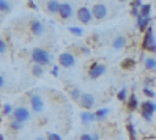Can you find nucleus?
Listing matches in <instances>:
<instances>
[{"label":"nucleus","mask_w":156,"mask_h":140,"mask_svg":"<svg viewBox=\"0 0 156 140\" xmlns=\"http://www.w3.org/2000/svg\"><path fill=\"white\" fill-rule=\"evenodd\" d=\"M32 58L35 61V65H49L51 63V55L48 54V51H44L41 47H36L32 51Z\"/></svg>","instance_id":"f257e3e1"},{"label":"nucleus","mask_w":156,"mask_h":140,"mask_svg":"<svg viewBox=\"0 0 156 140\" xmlns=\"http://www.w3.org/2000/svg\"><path fill=\"white\" fill-rule=\"evenodd\" d=\"M142 46H144L145 51H148V52H156V40H154V35H153V29H151V27L145 32Z\"/></svg>","instance_id":"f03ea898"},{"label":"nucleus","mask_w":156,"mask_h":140,"mask_svg":"<svg viewBox=\"0 0 156 140\" xmlns=\"http://www.w3.org/2000/svg\"><path fill=\"white\" fill-rule=\"evenodd\" d=\"M154 112H156V104H154L153 101H145V102H142V117H144V120L151 121Z\"/></svg>","instance_id":"7ed1b4c3"},{"label":"nucleus","mask_w":156,"mask_h":140,"mask_svg":"<svg viewBox=\"0 0 156 140\" xmlns=\"http://www.w3.org/2000/svg\"><path fill=\"white\" fill-rule=\"evenodd\" d=\"M13 118L24 124L27 120H30V112H29V109H25V107H16L14 112H13Z\"/></svg>","instance_id":"20e7f679"},{"label":"nucleus","mask_w":156,"mask_h":140,"mask_svg":"<svg viewBox=\"0 0 156 140\" xmlns=\"http://www.w3.org/2000/svg\"><path fill=\"white\" fill-rule=\"evenodd\" d=\"M74 63H76V58H74V55H73L71 52L60 54V57H58V65H60V66L71 68V66H74Z\"/></svg>","instance_id":"39448f33"},{"label":"nucleus","mask_w":156,"mask_h":140,"mask_svg":"<svg viewBox=\"0 0 156 140\" xmlns=\"http://www.w3.org/2000/svg\"><path fill=\"white\" fill-rule=\"evenodd\" d=\"M104 72H106V65H103V63H93L90 66V69H88V76L91 79H98V77L103 76Z\"/></svg>","instance_id":"423d86ee"},{"label":"nucleus","mask_w":156,"mask_h":140,"mask_svg":"<svg viewBox=\"0 0 156 140\" xmlns=\"http://www.w3.org/2000/svg\"><path fill=\"white\" fill-rule=\"evenodd\" d=\"M91 14L96 19H104L107 16V6L104 3H95L93 8H91Z\"/></svg>","instance_id":"0eeeda50"},{"label":"nucleus","mask_w":156,"mask_h":140,"mask_svg":"<svg viewBox=\"0 0 156 140\" xmlns=\"http://www.w3.org/2000/svg\"><path fill=\"white\" fill-rule=\"evenodd\" d=\"M91 17H93V14H91V10H88L87 6L79 8V11H77V19H79L82 24H88V22L91 21Z\"/></svg>","instance_id":"6e6552de"},{"label":"nucleus","mask_w":156,"mask_h":140,"mask_svg":"<svg viewBox=\"0 0 156 140\" xmlns=\"http://www.w3.org/2000/svg\"><path fill=\"white\" fill-rule=\"evenodd\" d=\"M30 102H32V109L35 110V114H41V112L44 110V101L41 99V96L33 95L30 98Z\"/></svg>","instance_id":"1a4fd4ad"},{"label":"nucleus","mask_w":156,"mask_h":140,"mask_svg":"<svg viewBox=\"0 0 156 140\" xmlns=\"http://www.w3.org/2000/svg\"><path fill=\"white\" fill-rule=\"evenodd\" d=\"M80 106L84 107L85 110H90L91 107L95 106V96L90 95V93H84L80 98Z\"/></svg>","instance_id":"9d476101"},{"label":"nucleus","mask_w":156,"mask_h":140,"mask_svg":"<svg viewBox=\"0 0 156 140\" xmlns=\"http://www.w3.org/2000/svg\"><path fill=\"white\" fill-rule=\"evenodd\" d=\"M58 13L63 19H69L73 16V5L71 3H60V8H58Z\"/></svg>","instance_id":"9b49d317"},{"label":"nucleus","mask_w":156,"mask_h":140,"mask_svg":"<svg viewBox=\"0 0 156 140\" xmlns=\"http://www.w3.org/2000/svg\"><path fill=\"white\" fill-rule=\"evenodd\" d=\"M80 121L84 124H91L93 121H96V117H95V114L93 112H90V110H84L80 114Z\"/></svg>","instance_id":"f8f14e48"},{"label":"nucleus","mask_w":156,"mask_h":140,"mask_svg":"<svg viewBox=\"0 0 156 140\" xmlns=\"http://www.w3.org/2000/svg\"><path fill=\"white\" fill-rule=\"evenodd\" d=\"M32 33L35 36H41L44 33V25L40 21H32Z\"/></svg>","instance_id":"ddd939ff"},{"label":"nucleus","mask_w":156,"mask_h":140,"mask_svg":"<svg viewBox=\"0 0 156 140\" xmlns=\"http://www.w3.org/2000/svg\"><path fill=\"white\" fill-rule=\"evenodd\" d=\"M150 21H151V17H147V19L137 17V29H139L140 32H147L150 29Z\"/></svg>","instance_id":"4468645a"},{"label":"nucleus","mask_w":156,"mask_h":140,"mask_svg":"<svg viewBox=\"0 0 156 140\" xmlns=\"http://www.w3.org/2000/svg\"><path fill=\"white\" fill-rule=\"evenodd\" d=\"M126 44V38L125 36H115L114 38V41H112V47L115 49V51H120V49H123V46Z\"/></svg>","instance_id":"2eb2a0df"},{"label":"nucleus","mask_w":156,"mask_h":140,"mask_svg":"<svg viewBox=\"0 0 156 140\" xmlns=\"http://www.w3.org/2000/svg\"><path fill=\"white\" fill-rule=\"evenodd\" d=\"M126 106H128V110H129V112H134L137 107H139V101H137L136 95H131L129 98H128V101H126Z\"/></svg>","instance_id":"dca6fc26"},{"label":"nucleus","mask_w":156,"mask_h":140,"mask_svg":"<svg viewBox=\"0 0 156 140\" xmlns=\"http://www.w3.org/2000/svg\"><path fill=\"white\" fill-rule=\"evenodd\" d=\"M46 8H48V11H49L51 14H54V13H58L60 3L57 2V0H49L48 5H46Z\"/></svg>","instance_id":"f3484780"},{"label":"nucleus","mask_w":156,"mask_h":140,"mask_svg":"<svg viewBox=\"0 0 156 140\" xmlns=\"http://www.w3.org/2000/svg\"><path fill=\"white\" fill-rule=\"evenodd\" d=\"M109 112H111V110H109L107 107H103V109H98L96 112H95V117H96V120L99 121V120H104L107 115H109Z\"/></svg>","instance_id":"a211bd4d"},{"label":"nucleus","mask_w":156,"mask_h":140,"mask_svg":"<svg viewBox=\"0 0 156 140\" xmlns=\"http://www.w3.org/2000/svg\"><path fill=\"white\" fill-rule=\"evenodd\" d=\"M140 17H144V19H147V17H150V11H151V5L148 3V5H147V3H144L142 5V8H140Z\"/></svg>","instance_id":"6ab92c4d"},{"label":"nucleus","mask_w":156,"mask_h":140,"mask_svg":"<svg viewBox=\"0 0 156 140\" xmlns=\"http://www.w3.org/2000/svg\"><path fill=\"white\" fill-rule=\"evenodd\" d=\"M32 72H33V76H35V77H41L43 74H44V68L41 66V65H33Z\"/></svg>","instance_id":"aec40b11"},{"label":"nucleus","mask_w":156,"mask_h":140,"mask_svg":"<svg viewBox=\"0 0 156 140\" xmlns=\"http://www.w3.org/2000/svg\"><path fill=\"white\" fill-rule=\"evenodd\" d=\"M134 65H136V60H133V58H125V60L122 61V68L131 69V68H134Z\"/></svg>","instance_id":"412c9836"},{"label":"nucleus","mask_w":156,"mask_h":140,"mask_svg":"<svg viewBox=\"0 0 156 140\" xmlns=\"http://www.w3.org/2000/svg\"><path fill=\"white\" fill-rule=\"evenodd\" d=\"M145 68L148 69V71H153V69H156V60L154 58H145Z\"/></svg>","instance_id":"4be33fe9"},{"label":"nucleus","mask_w":156,"mask_h":140,"mask_svg":"<svg viewBox=\"0 0 156 140\" xmlns=\"http://www.w3.org/2000/svg\"><path fill=\"white\" fill-rule=\"evenodd\" d=\"M82 95H84V93H80L79 88H73V90H71V99H73V101H79V102H80Z\"/></svg>","instance_id":"5701e85b"},{"label":"nucleus","mask_w":156,"mask_h":140,"mask_svg":"<svg viewBox=\"0 0 156 140\" xmlns=\"http://www.w3.org/2000/svg\"><path fill=\"white\" fill-rule=\"evenodd\" d=\"M126 129H128V134H129V138L131 140H136V129H134V124L131 123V121H128Z\"/></svg>","instance_id":"b1692460"},{"label":"nucleus","mask_w":156,"mask_h":140,"mask_svg":"<svg viewBox=\"0 0 156 140\" xmlns=\"http://www.w3.org/2000/svg\"><path fill=\"white\" fill-rule=\"evenodd\" d=\"M68 30H69L73 35H76V36H82V35H84V30H82L80 27H76V25H69Z\"/></svg>","instance_id":"393cba45"},{"label":"nucleus","mask_w":156,"mask_h":140,"mask_svg":"<svg viewBox=\"0 0 156 140\" xmlns=\"http://www.w3.org/2000/svg\"><path fill=\"white\" fill-rule=\"evenodd\" d=\"M117 98H118V101H128V90L122 88L120 91L117 93Z\"/></svg>","instance_id":"a878e982"},{"label":"nucleus","mask_w":156,"mask_h":140,"mask_svg":"<svg viewBox=\"0 0 156 140\" xmlns=\"http://www.w3.org/2000/svg\"><path fill=\"white\" fill-rule=\"evenodd\" d=\"M10 10H11V5L8 3V2H5V0H0V11L6 13V11H10Z\"/></svg>","instance_id":"bb28decb"},{"label":"nucleus","mask_w":156,"mask_h":140,"mask_svg":"<svg viewBox=\"0 0 156 140\" xmlns=\"http://www.w3.org/2000/svg\"><path fill=\"white\" fill-rule=\"evenodd\" d=\"M2 112H3L5 115H13L14 109H13V107H11L10 104H5V106H3V109H2Z\"/></svg>","instance_id":"cd10ccee"},{"label":"nucleus","mask_w":156,"mask_h":140,"mask_svg":"<svg viewBox=\"0 0 156 140\" xmlns=\"http://www.w3.org/2000/svg\"><path fill=\"white\" fill-rule=\"evenodd\" d=\"M10 128H11V129H14V131H19V129H22V123H19V121L13 120L11 123H10Z\"/></svg>","instance_id":"c85d7f7f"},{"label":"nucleus","mask_w":156,"mask_h":140,"mask_svg":"<svg viewBox=\"0 0 156 140\" xmlns=\"http://www.w3.org/2000/svg\"><path fill=\"white\" fill-rule=\"evenodd\" d=\"M144 95L148 96V98H154V91H153L150 87H145V88H144Z\"/></svg>","instance_id":"c756f323"},{"label":"nucleus","mask_w":156,"mask_h":140,"mask_svg":"<svg viewBox=\"0 0 156 140\" xmlns=\"http://www.w3.org/2000/svg\"><path fill=\"white\" fill-rule=\"evenodd\" d=\"M48 140H62V135L55 134V132H51V134H48Z\"/></svg>","instance_id":"7c9ffc66"},{"label":"nucleus","mask_w":156,"mask_h":140,"mask_svg":"<svg viewBox=\"0 0 156 140\" xmlns=\"http://www.w3.org/2000/svg\"><path fill=\"white\" fill-rule=\"evenodd\" d=\"M142 5H144V3L140 2V0H136V2H133V3H131V6H133V8H136V10H140Z\"/></svg>","instance_id":"2f4dec72"},{"label":"nucleus","mask_w":156,"mask_h":140,"mask_svg":"<svg viewBox=\"0 0 156 140\" xmlns=\"http://www.w3.org/2000/svg\"><path fill=\"white\" fill-rule=\"evenodd\" d=\"M5 52H6V43L0 40V54H5Z\"/></svg>","instance_id":"473e14b6"},{"label":"nucleus","mask_w":156,"mask_h":140,"mask_svg":"<svg viewBox=\"0 0 156 140\" xmlns=\"http://www.w3.org/2000/svg\"><path fill=\"white\" fill-rule=\"evenodd\" d=\"M80 140H93V138H91L90 134H82V135H80Z\"/></svg>","instance_id":"72a5a7b5"},{"label":"nucleus","mask_w":156,"mask_h":140,"mask_svg":"<svg viewBox=\"0 0 156 140\" xmlns=\"http://www.w3.org/2000/svg\"><path fill=\"white\" fill-rule=\"evenodd\" d=\"M27 5H29V8H32V10H38V5H36V3H33V2H29V3H27Z\"/></svg>","instance_id":"f704fd0d"},{"label":"nucleus","mask_w":156,"mask_h":140,"mask_svg":"<svg viewBox=\"0 0 156 140\" xmlns=\"http://www.w3.org/2000/svg\"><path fill=\"white\" fill-rule=\"evenodd\" d=\"M52 76H58V66H54L52 68Z\"/></svg>","instance_id":"c9c22d12"},{"label":"nucleus","mask_w":156,"mask_h":140,"mask_svg":"<svg viewBox=\"0 0 156 140\" xmlns=\"http://www.w3.org/2000/svg\"><path fill=\"white\" fill-rule=\"evenodd\" d=\"M3 85H5V79L3 76H0V88H3Z\"/></svg>","instance_id":"e433bc0d"},{"label":"nucleus","mask_w":156,"mask_h":140,"mask_svg":"<svg viewBox=\"0 0 156 140\" xmlns=\"http://www.w3.org/2000/svg\"><path fill=\"white\" fill-rule=\"evenodd\" d=\"M91 138H93V140H99V137H98V134H93V135H91Z\"/></svg>","instance_id":"4c0bfd02"},{"label":"nucleus","mask_w":156,"mask_h":140,"mask_svg":"<svg viewBox=\"0 0 156 140\" xmlns=\"http://www.w3.org/2000/svg\"><path fill=\"white\" fill-rule=\"evenodd\" d=\"M0 140H5V138H3V135H0Z\"/></svg>","instance_id":"58836bf2"},{"label":"nucleus","mask_w":156,"mask_h":140,"mask_svg":"<svg viewBox=\"0 0 156 140\" xmlns=\"http://www.w3.org/2000/svg\"><path fill=\"white\" fill-rule=\"evenodd\" d=\"M36 140H44V138H41V137H38V138H36Z\"/></svg>","instance_id":"ea45409f"}]
</instances>
